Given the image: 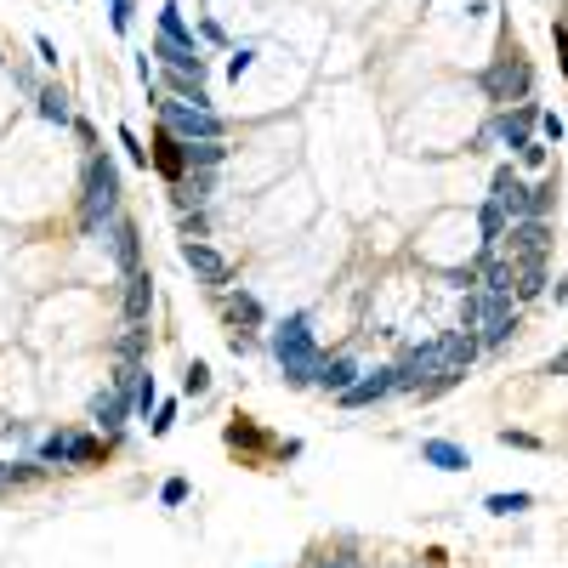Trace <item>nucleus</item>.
<instances>
[{
    "instance_id": "1",
    "label": "nucleus",
    "mask_w": 568,
    "mask_h": 568,
    "mask_svg": "<svg viewBox=\"0 0 568 568\" xmlns=\"http://www.w3.org/2000/svg\"><path fill=\"white\" fill-rule=\"evenodd\" d=\"M125 211V188H120V160L108 148H91L86 154V171H80V233L97 239V233Z\"/></svg>"
},
{
    "instance_id": "2",
    "label": "nucleus",
    "mask_w": 568,
    "mask_h": 568,
    "mask_svg": "<svg viewBox=\"0 0 568 568\" xmlns=\"http://www.w3.org/2000/svg\"><path fill=\"white\" fill-rule=\"evenodd\" d=\"M267 353L273 364L284 370V387H313L324 353H319V336H313V313H284L273 330H267Z\"/></svg>"
},
{
    "instance_id": "3",
    "label": "nucleus",
    "mask_w": 568,
    "mask_h": 568,
    "mask_svg": "<svg viewBox=\"0 0 568 568\" xmlns=\"http://www.w3.org/2000/svg\"><path fill=\"white\" fill-rule=\"evenodd\" d=\"M148 103H154V114H160L165 131H177L182 142H228V120H222L216 108L177 103V97H165L160 86H148Z\"/></svg>"
},
{
    "instance_id": "4",
    "label": "nucleus",
    "mask_w": 568,
    "mask_h": 568,
    "mask_svg": "<svg viewBox=\"0 0 568 568\" xmlns=\"http://www.w3.org/2000/svg\"><path fill=\"white\" fill-rule=\"evenodd\" d=\"M478 86H483V97H489V103L517 108V103H529V97H534V63L517 52V46H500L495 63L478 74Z\"/></svg>"
},
{
    "instance_id": "5",
    "label": "nucleus",
    "mask_w": 568,
    "mask_h": 568,
    "mask_svg": "<svg viewBox=\"0 0 568 568\" xmlns=\"http://www.w3.org/2000/svg\"><path fill=\"white\" fill-rule=\"evenodd\" d=\"M108 455V438L103 432H69V426H57L35 444V461L40 466H97Z\"/></svg>"
},
{
    "instance_id": "6",
    "label": "nucleus",
    "mask_w": 568,
    "mask_h": 568,
    "mask_svg": "<svg viewBox=\"0 0 568 568\" xmlns=\"http://www.w3.org/2000/svg\"><path fill=\"white\" fill-rule=\"evenodd\" d=\"M438 370H444V336L415 341V347H404V353L392 358V381H398V392H409V398H415Z\"/></svg>"
},
{
    "instance_id": "7",
    "label": "nucleus",
    "mask_w": 568,
    "mask_h": 568,
    "mask_svg": "<svg viewBox=\"0 0 568 568\" xmlns=\"http://www.w3.org/2000/svg\"><path fill=\"white\" fill-rule=\"evenodd\" d=\"M108 245V262L120 267V279H131V273H142V228H137V216H114L103 233H97Z\"/></svg>"
},
{
    "instance_id": "8",
    "label": "nucleus",
    "mask_w": 568,
    "mask_h": 568,
    "mask_svg": "<svg viewBox=\"0 0 568 568\" xmlns=\"http://www.w3.org/2000/svg\"><path fill=\"white\" fill-rule=\"evenodd\" d=\"M517 330H523V319H517V296H483V319H478L483 353H500Z\"/></svg>"
},
{
    "instance_id": "9",
    "label": "nucleus",
    "mask_w": 568,
    "mask_h": 568,
    "mask_svg": "<svg viewBox=\"0 0 568 568\" xmlns=\"http://www.w3.org/2000/svg\"><path fill=\"white\" fill-rule=\"evenodd\" d=\"M551 222H540V216H523V222H512L506 228V239H500V250L512 256V262H546L551 256Z\"/></svg>"
},
{
    "instance_id": "10",
    "label": "nucleus",
    "mask_w": 568,
    "mask_h": 568,
    "mask_svg": "<svg viewBox=\"0 0 568 568\" xmlns=\"http://www.w3.org/2000/svg\"><path fill=\"white\" fill-rule=\"evenodd\" d=\"M177 256H182V267H188L194 279H205L211 290H228L233 262H228V256H222L216 245H205V239H182V245H177Z\"/></svg>"
},
{
    "instance_id": "11",
    "label": "nucleus",
    "mask_w": 568,
    "mask_h": 568,
    "mask_svg": "<svg viewBox=\"0 0 568 568\" xmlns=\"http://www.w3.org/2000/svg\"><path fill=\"white\" fill-rule=\"evenodd\" d=\"M489 199L506 211V222H523V216H529V199H534V182H523L517 165H495V177H489Z\"/></svg>"
},
{
    "instance_id": "12",
    "label": "nucleus",
    "mask_w": 568,
    "mask_h": 568,
    "mask_svg": "<svg viewBox=\"0 0 568 568\" xmlns=\"http://www.w3.org/2000/svg\"><path fill=\"white\" fill-rule=\"evenodd\" d=\"M540 114H546V108L529 97V103H517V108H500L495 120H489V131H495V137L517 154L523 142H534V131H540Z\"/></svg>"
},
{
    "instance_id": "13",
    "label": "nucleus",
    "mask_w": 568,
    "mask_h": 568,
    "mask_svg": "<svg viewBox=\"0 0 568 568\" xmlns=\"http://www.w3.org/2000/svg\"><path fill=\"white\" fill-rule=\"evenodd\" d=\"M131 415H137V398H131V392H120V387H103L97 398H91V426L103 432L108 444L125 432V421H131Z\"/></svg>"
},
{
    "instance_id": "14",
    "label": "nucleus",
    "mask_w": 568,
    "mask_h": 568,
    "mask_svg": "<svg viewBox=\"0 0 568 568\" xmlns=\"http://www.w3.org/2000/svg\"><path fill=\"white\" fill-rule=\"evenodd\" d=\"M148 165H154L165 182H182V177H188V142H182L177 131L154 125V142H148Z\"/></svg>"
},
{
    "instance_id": "15",
    "label": "nucleus",
    "mask_w": 568,
    "mask_h": 568,
    "mask_svg": "<svg viewBox=\"0 0 568 568\" xmlns=\"http://www.w3.org/2000/svg\"><path fill=\"white\" fill-rule=\"evenodd\" d=\"M392 392H398V381H392V364H381V370L358 375V381H353L347 392H341L336 404H341V409H375L381 398H392Z\"/></svg>"
},
{
    "instance_id": "16",
    "label": "nucleus",
    "mask_w": 568,
    "mask_h": 568,
    "mask_svg": "<svg viewBox=\"0 0 568 568\" xmlns=\"http://www.w3.org/2000/svg\"><path fill=\"white\" fill-rule=\"evenodd\" d=\"M148 57L160 63V69H177V74H194V80H205V52L199 46H177V40H165V35H154L148 40Z\"/></svg>"
},
{
    "instance_id": "17",
    "label": "nucleus",
    "mask_w": 568,
    "mask_h": 568,
    "mask_svg": "<svg viewBox=\"0 0 568 568\" xmlns=\"http://www.w3.org/2000/svg\"><path fill=\"white\" fill-rule=\"evenodd\" d=\"M216 296H222V313H228L233 330H262L267 324V307L250 296L245 284H228V290H216Z\"/></svg>"
},
{
    "instance_id": "18",
    "label": "nucleus",
    "mask_w": 568,
    "mask_h": 568,
    "mask_svg": "<svg viewBox=\"0 0 568 568\" xmlns=\"http://www.w3.org/2000/svg\"><path fill=\"white\" fill-rule=\"evenodd\" d=\"M358 375H364V370H358V358H353V353H336V358H324V364H319L313 387H319V392H330V398H341V392L353 387Z\"/></svg>"
},
{
    "instance_id": "19",
    "label": "nucleus",
    "mask_w": 568,
    "mask_h": 568,
    "mask_svg": "<svg viewBox=\"0 0 568 568\" xmlns=\"http://www.w3.org/2000/svg\"><path fill=\"white\" fill-rule=\"evenodd\" d=\"M35 114L46 125H74V97H69V86L63 80H46V86L35 91Z\"/></svg>"
},
{
    "instance_id": "20",
    "label": "nucleus",
    "mask_w": 568,
    "mask_h": 568,
    "mask_svg": "<svg viewBox=\"0 0 568 568\" xmlns=\"http://www.w3.org/2000/svg\"><path fill=\"white\" fill-rule=\"evenodd\" d=\"M211 194H216V171H188L182 182H171V205H177V211L211 205Z\"/></svg>"
},
{
    "instance_id": "21",
    "label": "nucleus",
    "mask_w": 568,
    "mask_h": 568,
    "mask_svg": "<svg viewBox=\"0 0 568 568\" xmlns=\"http://www.w3.org/2000/svg\"><path fill=\"white\" fill-rule=\"evenodd\" d=\"M154 313V273H131L125 279V324H148Z\"/></svg>"
},
{
    "instance_id": "22",
    "label": "nucleus",
    "mask_w": 568,
    "mask_h": 568,
    "mask_svg": "<svg viewBox=\"0 0 568 568\" xmlns=\"http://www.w3.org/2000/svg\"><path fill=\"white\" fill-rule=\"evenodd\" d=\"M421 461L438 466V472H472V455L461 444H449V438H426L421 444Z\"/></svg>"
},
{
    "instance_id": "23",
    "label": "nucleus",
    "mask_w": 568,
    "mask_h": 568,
    "mask_svg": "<svg viewBox=\"0 0 568 568\" xmlns=\"http://www.w3.org/2000/svg\"><path fill=\"white\" fill-rule=\"evenodd\" d=\"M160 35L177 40V46H199V29H188V18H182L177 0H165V6H160ZM199 52H205V46H199Z\"/></svg>"
},
{
    "instance_id": "24",
    "label": "nucleus",
    "mask_w": 568,
    "mask_h": 568,
    "mask_svg": "<svg viewBox=\"0 0 568 568\" xmlns=\"http://www.w3.org/2000/svg\"><path fill=\"white\" fill-rule=\"evenodd\" d=\"M114 358L120 364H142L148 358V324H125L120 336H114Z\"/></svg>"
},
{
    "instance_id": "25",
    "label": "nucleus",
    "mask_w": 568,
    "mask_h": 568,
    "mask_svg": "<svg viewBox=\"0 0 568 568\" xmlns=\"http://www.w3.org/2000/svg\"><path fill=\"white\" fill-rule=\"evenodd\" d=\"M506 228H512V222H506V211H500L495 199H483V205H478V233H483V245H489V250H500Z\"/></svg>"
},
{
    "instance_id": "26",
    "label": "nucleus",
    "mask_w": 568,
    "mask_h": 568,
    "mask_svg": "<svg viewBox=\"0 0 568 568\" xmlns=\"http://www.w3.org/2000/svg\"><path fill=\"white\" fill-rule=\"evenodd\" d=\"M546 262H517V302H534V296H546Z\"/></svg>"
},
{
    "instance_id": "27",
    "label": "nucleus",
    "mask_w": 568,
    "mask_h": 568,
    "mask_svg": "<svg viewBox=\"0 0 568 568\" xmlns=\"http://www.w3.org/2000/svg\"><path fill=\"white\" fill-rule=\"evenodd\" d=\"M529 506H534L529 489H512V495H506V489H500V495H483V512H495V517H517V512H529Z\"/></svg>"
},
{
    "instance_id": "28",
    "label": "nucleus",
    "mask_w": 568,
    "mask_h": 568,
    "mask_svg": "<svg viewBox=\"0 0 568 568\" xmlns=\"http://www.w3.org/2000/svg\"><path fill=\"white\" fill-rule=\"evenodd\" d=\"M228 160V142H188V171H216Z\"/></svg>"
},
{
    "instance_id": "29",
    "label": "nucleus",
    "mask_w": 568,
    "mask_h": 568,
    "mask_svg": "<svg viewBox=\"0 0 568 568\" xmlns=\"http://www.w3.org/2000/svg\"><path fill=\"white\" fill-rule=\"evenodd\" d=\"M114 142H120V148H125V160H131V165H142V171H148V148H142V137H137V131H131V125H114Z\"/></svg>"
},
{
    "instance_id": "30",
    "label": "nucleus",
    "mask_w": 568,
    "mask_h": 568,
    "mask_svg": "<svg viewBox=\"0 0 568 568\" xmlns=\"http://www.w3.org/2000/svg\"><path fill=\"white\" fill-rule=\"evenodd\" d=\"M177 228H182V239H211V216H205V205L182 211V216H177Z\"/></svg>"
},
{
    "instance_id": "31",
    "label": "nucleus",
    "mask_w": 568,
    "mask_h": 568,
    "mask_svg": "<svg viewBox=\"0 0 568 568\" xmlns=\"http://www.w3.org/2000/svg\"><path fill=\"white\" fill-rule=\"evenodd\" d=\"M182 392H188V398H205V392H211V364H188V370H182Z\"/></svg>"
},
{
    "instance_id": "32",
    "label": "nucleus",
    "mask_w": 568,
    "mask_h": 568,
    "mask_svg": "<svg viewBox=\"0 0 568 568\" xmlns=\"http://www.w3.org/2000/svg\"><path fill=\"white\" fill-rule=\"evenodd\" d=\"M478 319H483V290H466L461 313H455V330H478Z\"/></svg>"
},
{
    "instance_id": "33",
    "label": "nucleus",
    "mask_w": 568,
    "mask_h": 568,
    "mask_svg": "<svg viewBox=\"0 0 568 568\" xmlns=\"http://www.w3.org/2000/svg\"><path fill=\"white\" fill-rule=\"evenodd\" d=\"M551 205H557V177H546V182H534L529 216H540V222H546V216H551Z\"/></svg>"
},
{
    "instance_id": "34",
    "label": "nucleus",
    "mask_w": 568,
    "mask_h": 568,
    "mask_svg": "<svg viewBox=\"0 0 568 568\" xmlns=\"http://www.w3.org/2000/svg\"><path fill=\"white\" fill-rule=\"evenodd\" d=\"M131 398H137V415H142V421L160 409V387H154V375H148V370H142V381H137V392H131Z\"/></svg>"
},
{
    "instance_id": "35",
    "label": "nucleus",
    "mask_w": 568,
    "mask_h": 568,
    "mask_svg": "<svg viewBox=\"0 0 568 568\" xmlns=\"http://www.w3.org/2000/svg\"><path fill=\"white\" fill-rule=\"evenodd\" d=\"M171 426H177V398H160V409L148 415V438H165Z\"/></svg>"
},
{
    "instance_id": "36",
    "label": "nucleus",
    "mask_w": 568,
    "mask_h": 568,
    "mask_svg": "<svg viewBox=\"0 0 568 568\" xmlns=\"http://www.w3.org/2000/svg\"><path fill=\"white\" fill-rule=\"evenodd\" d=\"M188 495H194V489H188V478H165V483H160V506H165V512L188 506Z\"/></svg>"
},
{
    "instance_id": "37",
    "label": "nucleus",
    "mask_w": 568,
    "mask_h": 568,
    "mask_svg": "<svg viewBox=\"0 0 568 568\" xmlns=\"http://www.w3.org/2000/svg\"><path fill=\"white\" fill-rule=\"evenodd\" d=\"M444 284H449V290H461V296H466V290H478V256H472L466 267H449Z\"/></svg>"
},
{
    "instance_id": "38",
    "label": "nucleus",
    "mask_w": 568,
    "mask_h": 568,
    "mask_svg": "<svg viewBox=\"0 0 568 568\" xmlns=\"http://www.w3.org/2000/svg\"><path fill=\"white\" fill-rule=\"evenodd\" d=\"M250 63H256V46H228V80L239 86V74H250Z\"/></svg>"
},
{
    "instance_id": "39",
    "label": "nucleus",
    "mask_w": 568,
    "mask_h": 568,
    "mask_svg": "<svg viewBox=\"0 0 568 568\" xmlns=\"http://www.w3.org/2000/svg\"><path fill=\"white\" fill-rule=\"evenodd\" d=\"M534 137L546 142V148H551V142H563V137H568V125H563V114H540V131H534Z\"/></svg>"
},
{
    "instance_id": "40",
    "label": "nucleus",
    "mask_w": 568,
    "mask_h": 568,
    "mask_svg": "<svg viewBox=\"0 0 568 568\" xmlns=\"http://www.w3.org/2000/svg\"><path fill=\"white\" fill-rule=\"evenodd\" d=\"M131 18H137V6H131V0H108V23H114V35H125Z\"/></svg>"
},
{
    "instance_id": "41",
    "label": "nucleus",
    "mask_w": 568,
    "mask_h": 568,
    "mask_svg": "<svg viewBox=\"0 0 568 568\" xmlns=\"http://www.w3.org/2000/svg\"><path fill=\"white\" fill-rule=\"evenodd\" d=\"M228 444H233V449H250V444H262V432H256L250 421H233V426H228Z\"/></svg>"
},
{
    "instance_id": "42",
    "label": "nucleus",
    "mask_w": 568,
    "mask_h": 568,
    "mask_svg": "<svg viewBox=\"0 0 568 568\" xmlns=\"http://www.w3.org/2000/svg\"><path fill=\"white\" fill-rule=\"evenodd\" d=\"M199 46H228V29L216 18H199Z\"/></svg>"
},
{
    "instance_id": "43",
    "label": "nucleus",
    "mask_w": 568,
    "mask_h": 568,
    "mask_svg": "<svg viewBox=\"0 0 568 568\" xmlns=\"http://www.w3.org/2000/svg\"><path fill=\"white\" fill-rule=\"evenodd\" d=\"M517 160L529 165V171H540V165H546V142L534 137V142H523V148H517Z\"/></svg>"
},
{
    "instance_id": "44",
    "label": "nucleus",
    "mask_w": 568,
    "mask_h": 568,
    "mask_svg": "<svg viewBox=\"0 0 568 568\" xmlns=\"http://www.w3.org/2000/svg\"><path fill=\"white\" fill-rule=\"evenodd\" d=\"M500 444H506V449H540V438H534V432H512V426H506V432H500Z\"/></svg>"
},
{
    "instance_id": "45",
    "label": "nucleus",
    "mask_w": 568,
    "mask_h": 568,
    "mask_svg": "<svg viewBox=\"0 0 568 568\" xmlns=\"http://www.w3.org/2000/svg\"><path fill=\"white\" fill-rule=\"evenodd\" d=\"M228 347H233V358H250V353H256V336H250V330H233Z\"/></svg>"
},
{
    "instance_id": "46",
    "label": "nucleus",
    "mask_w": 568,
    "mask_h": 568,
    "mask_svg": "<svg viewBox=\"0 0 568 568\" xmlns=\"http://www.w3.org/2000/svg\"><path fill=\"white\" fill-rule=\"evenodd\" d=\"M35 57L46 63V69H57V40L52 35H35Z\"/></svg>"
},
{
    "instance_id": "47",
    "label": "nucleus",
    "mask_w": 568,
    "mask_h": 568,
    "mask_svg": "<svg viewBox=\"0 0 568 568\" xmlns=\"http://www.w3.org/2000/svg\"><path fill=\"white\" fill-rule=\"evenodd\" d=\"M12 80H18V91H23V97H35V91H40L35 69H23V63H18V69H12Z\"/></svg>"
},
{
    "instance_id": "48",
    "label": "nucleus",
    "mask_w": 568,
    "mask_h": 568,
    "mask_svg": "<svg viewBox=\"0 0 568 568\" xmlns=\"http://www.w3.org/2000/svg\"><path fill=\"white\" fill-rule=\"evenodd\" d=\"M313 568H364V563H358L353 551H336V557H319Z\"/></svg>"
},
{
    "instance_id": "49",
    "label": "nucleus",
    "mask_w": 568,
    "mask_h": 568,
    "mask_svg": "<svg viewBox=\"0 0 568 568\" xmlns=\"http://www.w3.org/2000/svg\"><path fill=\"white\" fill-rule=\"evenodd\" d=\"M546 302H557V307H568V279L557 273V279L546 284Z\"/></svg>"
},
{
    "instance_id": "50",
    "label": "nucleus",
    "mask_w": 568,
    "mask_h": 568,
    "mask_svg": "<svg viewBox=\"0 0 568 568\" xmlns=\"http://www.w3.org/2000/svg\"><path fill=\"white\" fill-rule=\"evenodd\" d=\"M557 57H563V74H568V23H557Z\"/></svg>"
},
{
    "instance_id": "51",
    "label": "nucleus",
    "mask_w": 568,
    "mask_h": 568,
    "mask_svg": "<svg viewBox=\"0 0 568 568\" xmlns=\"http://www.w3.org/2000/svg\"><path fill=\"white\" fill-rule=\"evenodd\" d=\"M546 375H568V347H563V353H557V358L546 364Z\"/></svg>"
},
{
    "instance_id": "52",
    "label": "nucleus",
    "mask_w": 568,
    "mask_h": 568,
    "mask_svg": "<svg viewBox=\"0 0 568 568\" xmlns=\"http://www.w3.org/2000/svg\"><path fill=\"white\" fill-rule=\"evenodd\" d=\"M6 489H12V472H6V461H0V495H6Z\"/></svg>"
},
{
    "instance_id": "53",
    "label": "nucleus",
    "mask_w": 568,
    "mask_h": 568,
    "mask_svg": "<svg viewBox=\"0 0 568 568\" xmlns=\"http://www.w3.org/2000/svg\"><path fill=\"white\" fill-rule=\"evenodd\" d=\"M0 63H6V40H0Z\"/></svg>"
}]
</instances>
